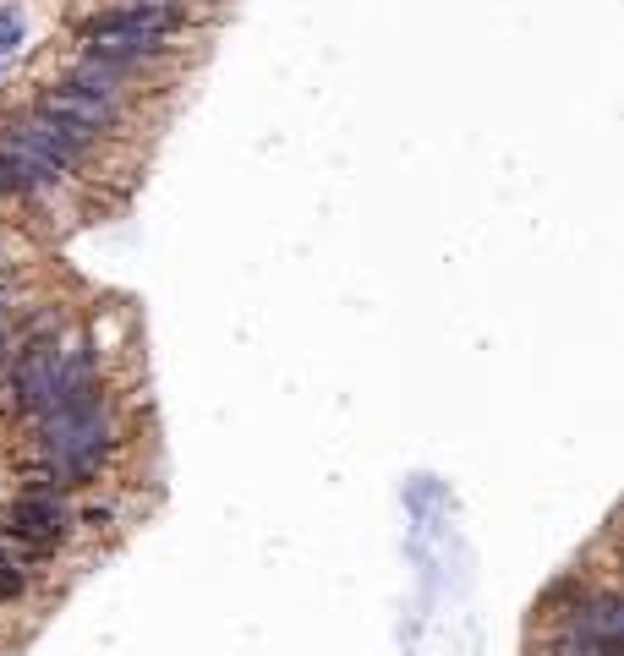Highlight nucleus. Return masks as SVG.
<instances>
[{"mask_svg":"<svg viewBox=\"0 0 624 656\" xmlns=\"http://www.w3.org/2000/svg\"><path fill=\"white\" fill-rule=\"evenodd\" d=\"M6 143H17L28 159H39L50 175H66V170H83L88 164V137H77L72 126H61L55 115H44L39 104H33L28 115H17V121H6Z\"/></svg>","mask_w":624,"mask_h":656,"instance_id":"nucleus-1","label":"nucleus"},{"mask_svg":"<svg viewBox=\"0 0 624 656\" xmlns=\"http://www.w3.org/2000/svg\"><path fill=\"white\" fill-rule=\"evenodd\" d=\"M6 536L17 542H33V547H50L61 553V542L72 536V509H66V492H50V487H22L17 498L6 503Z\"/></svg>","mask_w":624,"mask_h":656,"instance_id":"nucleus-2","label":"nucleus"},{"mask_svg":"<svg viewBox=\"0 0 624 656\" xmlns=\"http://www.w3.org/2000/svg\"><path fill=\"white\" fill-rule=\"evenodd\" d=\"M181 28V6H165V0H121L110 11H94L83 22V39L94 33H132V39H148V44H170Z\"/></svg>","mask_w":624,"mask_h":656,"instance_id":"nucleus-3","label":"nucleus"},{"mask_svg":"<svg viewBox=\"0 0 624 656\" xmlns=\"http://www.w3.org/2000/svg\"><path fill=\"white\" fill-rule=\"evenodd\" d=\"M39 110H44V115H55L61 126H72V132H77V137H88V143L121 126V104L104 99V93L77 88V82H55V88H44Z\"/></svg>","mask_w":624,"mask_h":656,"instance_id":"nucleus-4","label":"nucleus"},{"mask_svg":"<svg viewBox=\"0 0 624 656\" xmlns=\"http://www.w3.org/2000/svg\"><path fill=\"white\" fill-rule=\"evenodd\" d=\"M50 181H61V175H50L39 159H28L17 143H6V137H0V192L33 197V192H44Z\"/></svg>","mask_w":624,"mask_h":656,"instance_id":"nucleus-5","label":"nucleus"},{"mask_svg":"<svg viewBox=\"0 0 624 656\" xmlns=\"http://www.w3.org/2000/svg\"><path fill=\"white\" fill-rule=\"evenodd\" d=\"M22 596H28V574L0 558V602H22Z\"/></svg>","mask_w":624,"mask_h":656,"instance_id":"nucleus-6","label":"nucleus"},{"mask_svg":"<svg viewBox=\"0 0 624 656\" xmlns=\"http://www.w3.org/2000/svg\"><path fill=\"white\" fill-rule=\"evenodd\" d=\"M83 525H110V509H104V503H88V509H83Z\"/></svg>","mask_w":624,"mask_h":656,"instance_id":"nucleus-7","label":"nucleus"}]
</instances>
